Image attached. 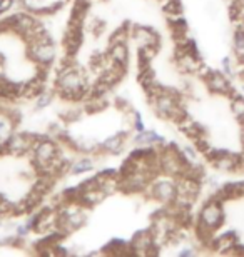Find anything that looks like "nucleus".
Returning <instances> with one entry per match:
<instances>
[{"label":"nucleus","mask_w":244,"mask_h":257,"mask_svg":"<svg viewBox=\"0 0 244 257\" xmlns=\"http://www.w3.org/2000/svg\"><path fill=\"white\" fill-rule=\"evenodd\" d=\"M178 194V187H176V179L169 176H157L150 182L147 191L144 192V197L159 204H171Z\"/></svg>","instance_id":"1"},{"label":"nucleus","mask_w":244,"mask_h":257,"mask_svg":"<svg viewBox=\"0 0 244 257\" xmlns=\"http://www.w3.org/2000/svg\"><path fill=\"white\" fill-rule=\"evenodd\" d=\"M196 219L217 232V230H219L226 222L224 204L219 202V200H216V199H212V197H207L204 202H202L199 212H197V215H196Z\"/></svg>","instance_id":"2"},{"label":"nucleus","mask_w":244,"mask_h":257,"mask_svg":"<svg viewBox=\"0 0 244 257\" xmlns=\"http://www.w3.org/2000/svg\"><path fill=\"white\" fill-rule=\"evenodd\" d=\"M42 137H45V134H39V132H17V131H14L4 144H5V149H7L9 156L25 157V156H29L30 151H32L34 144L37 142L39 139H42Z\"/></svg>","instance_id":"3"},{"label":"nucleus","mask_w":244,"mask_h":257,"mask_svg":"<svg viewBox=\"0 0 244 257\" xmlns=\"http://www.w3.org/2000/svg\"><path fill=\"white\" fill-rule=\"evenodd\" d=\"M201 80L204 82V87L212 95H221V97H227V99H229L231 95H234L237 92L234 84L231 82V77H227L221 69L219 70L209 69V72H207Z\"/></svg>","instance_id":"4"},{"label":"nucleus","mask_w":244,"mask_h":257,"mask_svg":"<svg viewBox=\"0 0 244 257\" xmlns=\"http://www.w3.org/2000/svg\"><path fill=\"white\" fill-rule=\"evenodd\" d=\"M25 57L34 65H52L57 59L55 42H29L25 44Z\"/></svg>","instance_id":"5"},{"label":"nucleus","mask_w":244,"mask_h":257,"mask_svg":"<svg viewBox=\"0 0 244 257\" xmlns=\"http://www.w3.org/2000/svg\"><path fill=\"white\" fill-rule=\"evenodd\" d=\"M129 34H131V39L136 42L139 47L141 45H150V47H157L160 49L162 45V37L155 29L147 27V25L142 24H129Z\"/></svg>","instance_id":"6"},{"label":"nucleus","mask_w":244,"mask_h":257,"mask_svg":"<svg viewBox=\"0 0 244 257\" xmlns=\"http://www.w3.org/2000/svg\"><path fill=\"white\" fill-rule=\"evenodd\" d=\"M86 27H74V25H67L64 39H62V49H64V55L69 57H75L80 52L82 44L86 39Z\"/></svg>","instance_id":"7"},{"label":"nucleus","mask_w":244,"mask_h":257,"mask_svg":"<svg viewBox=\"0 0 244 257\" xmlns=\"http://www.w3.org/2000/svg\"><path fill=\"white\" fill-rule=\"evenodd\" d=\"M132 132H134L132 128L131 131H119L116 134H112V136L106 137L104 141H101L104 156H121L126 151V146L131 142Z\"/></svg>","instance_id":"8"},{"label":"nucleus","mask_w":244,"mask_h":257,"mask_svg":"<svg viewBox=\"0 0 244 257\" xmlns=\"http://www.w3.org/2000/svg\"><path fill=\"white\" fill-rule=\"evenodd\" d=\"M241 164H242L241 152H231L227 149H221V154L211 162V166L219 172L232 174V172H242Z\"/></svg>","instance_id":"9"},{"label":"nucleus","mask_w":244,"mask_h":257,"mask_svg":"<svg viewBox=\"0 0 244 257\" xmlns=\"http://www.w3.org/2000/svg\"><path fill=\"white\" fill-rule=\"evenodd\" d=\"M239 234L236 230H226L212 239V244H211V252H216V254H232V250L237 244H239Z\"/></svg>","instance_id":"10"},{"label":"nucleus","mask_w":244,"mask_h":257,"mask_svg":"<svg viewBox=\"0 0 244 257\" xmlns=\"http://www.w3.org/2000/svg\"><path fill=\"white\" fill-rule=\"evenodd\" d=\"M126 75H127V65L109 62L107 67H104L102 70H99V74H97L96 79L104 82V84L109 85L111 89H114V87H116L119 82H122V79Z\"/></svg>","instance_id":"11"},{"label":"nucleus","mask_w":244,"mask_h":257,"mask_svg":"<svg viewBox=\"0 0 244 257\" xmlns=\"http://www.w3.org/2000/svg\"><path fill=\"white\" fill-rule=\"evenodd\" d=\"M154 244L155 242H154L152 232H150L149 227L136 230V232L132 234V237H131V245H132L136 255H147L149 249L152 247Z\"/></svg>","instance_id":"12"},{"label":"nucleus","mask_w":244,"mask_h":257,"mask_svg":"<svg viewBox=\"0 0 244 257\" xmlns=\"http://www.w3.org/2000/svg\"><path fill=\"white\" fill-rule=\"evenodd\" d=\"M101 252L104 255H136L134 252L131 240L121 239V237H114L109 242L102 245Z\"/></svg>","instance_id":"13"},{"label":"nucleus","mask_w":244,"mask_h":257,"mask_svg":"<svg viewBox=\"0 0 244 257\" xmlns=\"http://www.w3.org/2000/svg\"><path fill=\"white\" fill-rule=\"evenodd\" d=\"M131 142H134V146H162L166 142L164 136H160L157 131L154 128H144L142 132H132Z\"/></svg>","instance_id":"14"},{"label":"nucleus","mask_w":244,"mask_h":257,"mask_svg":"<svg viewBox=\"0 0 244 257\" xmlns=\"http://www.w3.org/2000/svg\"><path fill=\"white\" fill-rule=\"evenodd\" d=\"M166 24L171 30L173 40L184 39L189 35V24L183 15H169V17H166Z\"/></svg>","instance_id":"15"},{"label":"nucleus","mask_w":244,"mask_h":257,"mask_svg":"<svg viewBox=\"0 0 244 257\" xmlns=\"http://www.w3.org/2000/svg\"><path fill=\"white\" fill-rule=\"evenodd\" d=\"M107 197H109V195H107L106 192H104L101 187H99V189H94V191L80 192L79 199H77V204L91 210V209H94L96 205L102 204Z\"/></svg>","instance_id":"16"},{"label":"nucleus","mask_w":244,"mask_h":257,"mask_svg":"<svg viewBox=\"0 0 244 257\" xmlns=\"http://www.w3.org/2000/svg\"><path fill=\"white\" fill-rule=\"evenodd\" d=\"M107 57L114 64H121L129 67V60H131V52H129V45L127 44H114L109 45V49L106 50Z\"/></svg>","instance_id":"17"},{"label":"nucleus","mask_w":244,"mask_h":257,"mask_svg":"<svg viewBox=\"0 0 244 257\" xmlns=\"http://www.w3.org/2000/svg\"><path fill=\"white\" fill-rule=\"evenodd\" d=\"M96 169V157L80 154V157H75L70 167V176H82V174L92 172Z\"/></svg>","instance_id":"18"},{"label":"nucleus","mask_w":244,"mask_h":257,"mask_svg":"<svg viewBox=\"0 0 244 257\" xmlns=\"http://www.w3.org/2000/svg\"><path fill=\"white\" fill-rule=\"evenodd\" d=\"M107 107H109L107 97H89V99L82 104V109H84L87 115L101 114V112L107 110Z\"/></svg>","instance_id":"19"},{"label":"nucleus","mask_w":244,"mask_h":257,"mask_svg":"<svg viewBox=\"0 0 244 257\" xmlns=\"http://www.w3.org/2000/svg\"><path fill=\"white\" fill-rule=\"evenodd\" d=\"M137 82H139V85L142 87L144 92L152 90L154 87L159 84L157 77H155V72H154L152 67H149V69L142 70V72H137Z\"/></svg>","instance_id":"20"},{"label":"nucleus","mask_w":244,"mask_h":257,"mask_svg":"<svg viewBox=\"0 0 244 257\" xmlns=\"http://www.w3.org/2000/svg\"><path fill=\"white\" fill-rule=\"evenodd\" d=\"M229 110L236 117V120L242 124L244 122V95L241 92H236L234 95L229 97Z\"/></svg>","instance_id":"21"},{"label":"nucleus","mask_w":244,"mask_h":257,"mask_svg":"<svg viewBox=\"0 0 244 257\" xmlns=\"http://www.w3.org/2000/svg\"><path fill=\"white\" fill-rule=\"evenodd\" d=\"M55 97H57L55 90H47V89H45V90L42 92V94H39V95L34 99V107H35V110H44V109H47V107H50Z\"/></svg>","instance_id":"22"},{"label":"nucleus","mask_w":244,"mask_h":257,"mask_svg":"<svg viewBox=\"0 0 244 257\" xmlns=\"http://www.w3.org/2000/svg\"><path fill=\"white\" fill-rule=\"evenodd\" d=\"M84 114H86L84 109H80V107H72V109H65L59 112V117L64 124H74V122L80 120Z\"/></svg>","instance_id":"23"},{"label":"nucleus","mask_w":244,"mask_h":257,"mask_svg":"<svg viewBox=\"0 0 244 257\" xmlns=\"http://www.w3.org/2000/svg\"><path fill=\"white\" fill-rule=\"evenodd\" d=\"M162 12L166 14V17H169V15H183V0H162Z\"/></svg>","instance_id":"24"},{"label":"nucleus","mask_w":244,"mask_h":257,"mask_svg":"<svg viewBox=\"0 0 244 257\" xmlns=\"http://www.w3.org/2000/svg\"><path fill=\"white\" fill-rule=\"evenodd\" d=\"M232 50L236 57H244V29L232 30Z\"/></svg>","instance_id":"25"},{"label":"nucleus","mask_w":244,"mask_h":257,"mask_svg":"<svg viewBox=\"0 0 244 257\" xmlns=\"http://www.w3.org/2000/svg\"><path fill=\"white\" fill-rule=\"evenodd\" d=\"M117 171H119V176H121V177H127V176H131V174H134L136 171H139V162L134 161L132 157H126L121 162V166L117 167Z\"/></svg>","instance_id":"26"},{"label":"nucleus","mask_w":244,"mask_h":257,"mask_svg":"<svg viewBox=\"0 0 244 257\" xmlns=\"http://www.w3.org/2000/svg\"><path fill=\"white\" fill-rule=\"evenodd\" d=\"M221 70L224 72L227 77H236L237 75V60H236V57H229V55L222 57L221 59Z\"/></svg>","instance_id":"27"},{"label":"nucleus","mask_w":244,"mask_h":257,"mask_svg":"<svg viewBox=\"0 0 244 257\" xmlns=\"http://www.w3.org/2000/svg\"><path fill=\"white\" fill-rule=\"evenodd\" d=\"M77 187H79L80 192H87V191H94V189H99V187H101V184H99L96 176H92V177L84 179V181H80L79 184H77Z\"/></svg>","instance_id":"28"},{"label":"nucleus","mask_w":244,"mask_h":257,"mask_svg":"<svg viewBox=\"0 0 244 257\" xmlns=\"http://www.w3.org/2000/svg\"><path fill=\"white\" fill-rule=\"evenodd\" d=\"M106 27H107L106 20L101 19V17H94V20H92L91 25H89V30L96 35V37H99V35H102V34H104V30H106Z\"/></svg>","instance_id":"29"},{"label":"nucleus","mask_w":244,"mask_h":257,"mask_svg":"<svg viewBox=\"0 0 244 257\" xmlns=\"http://www.w3.org/2000/svg\"><path fill=\"white\" fill-rule=\"evenodd\" d=\"M15 131V127L10 124L7 119H0V142H5L9 139V136Z\"/></svg>","instance_id":"30"},{"label":"nucleus","mask_w":244,"mask_h":257,"mask_svg":"<svg viewBox=\"0 0 244 257\" xmlns=\"http://www.w3.org/2000/svg\"><path fill=\"white\" fill-rule=\"evenodd\" d=\"M199 252V245H194V244H184L183 249H179V255L181 257H191V255H196Z\"/></svg>","instance_id":"31"},{"label":"nucleus","mask_w":244,"mask_h":257,"mask_svg":"<svg viewBox=\"0 0 244 257\" xmlns=\"http://www.w3.org/2000/svg\"><path fill=\"white\" fill-rule=\"evenodd\" d=\"M15 2H17V0H0V17L5 15L7 12H10L12 7L15 5Z\"/></svg>","instance_id":"32"},{"label":"nucleus","mask_w":244,"mask_h":257,"mask_svg":"<svg viewBox=\"0 0 244 257\" xmlns=\"http://www.w3.org/2000/svg\"><path fill=\"white\" fill-rule=\"evenodd\" d=\"M239 139H241V146L244 147V122L241 124V132H239Z\"/></svg>","instance_id":"33"},{"label":"nucleus","mask_w":244,"mask_h":257,"mask_svg":"<svg viewBox=\"0 0 244 257\" xmlns=\"http://www.w3.org/2000/svg\"><path fill=\"white\" fill-rule=\"evenodd\" d=\"M239 92L244 95V80H241V87H239Z\"/></svg>","instance_id":"34"},{"label":"nucleus","mask_w":244,"mask_h":257,"mask_svg":"<svg viewBox=\"0 0 244 257\" xmlns=\"http://www.w3.org/2000/svg\"><path fill=\"white\" fill-rule=\"evenodd\" d=\"M2 225H4V220H2V217H0V229H2Z\"/></svg>","instance_id":"35"}]
</instances>
